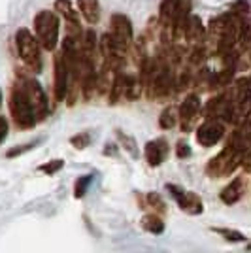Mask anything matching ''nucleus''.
I'll return each mask as SVG.
<instances>
[{
  "mask_svg": "<svg viewBox=\"0 0 251 253\" xmlns=\"http://www.w3.org/2000/svg\"><path fill=\"white\" fill-rule=\"evenodd\" d=\"M59 27H61V19L57 13L49 10L40 11L34 17V31H36V40L40 43V47L53 51L59 42Z\"/></svg>",
  "mask_w": 251,
  "mask_h": 253,
  "instance_id": "obj_1",
  "label": "nucleus"
},
{
  "mask_svg": "<svg viewBox=\"0 0 251 253\" xmlns=\"http://www.w3.org/2000/svg\"><path fill=\"white\" fill-rule=\"evenodd\" d=\"M15 43H17V51L23 63L31 68V72L40 74L43 68L42 63V47L36 40V36L29 29H19L15 34Z\"/></svg>",
  "mask_w": 251,
  "mask_h": 253,
  "instance_id": "obj_2",
  "label": "nucleus"
},
{
  "mask_svg": "<svg viewBox=\"0 0 251 253\" xmlns=\"http://www.w3.org/2000/svg\"><path fill=\"white\" fill-rule=\"evenodd\" d=\"M10 112H11L13 121H15V125L19 126V128H23V130L32 128V126L38 123V121H36V116H34V110H32L31 100H29L27 93L23 91L21 85H17V87L11 91Z\"/></svg>",
  "mask_w": 251,
  "mask_h": 253,
  "instance_id": "obj_3",
  "label": "nucleus"
},
{
  "mask_svg": "<svg viewBox=\"0 0 251 253\" xmlns=\"http://www.w3.org/2000/svg\"><path fill=\"white\" fill-rule=\"evenodd\" d=\"M242 155H244V153H240V151H236V149H232L230 146H227L221 153H217V155L208 163V167H206L208 176H211V178H223V176L232 174V170L236 169V167H240Z\"/></svg>",
  "mask_w": 251,
  "mask_h": 253,
  "instance_id": "obj_4",
  "label": "nucleus"
},
{
  "mask_svg": "<svg viewBox=\"0 0 251 253\" xmlns=\"http://www.w3.org/2000/svg\"><path fill=\"white\" fill-rule=\"evenodd\" d=\"M19 85L23 87V91L27 93L29 100H31L36 121L45 119V116H47V96H45V91H43L42 85L38 84L34 78H23Z\"/></svg>",
  "mask_w": 251,
  "mask_h": 253,
  "instance_id": "obj_5",
  "label": "nucleus"
},
{
  "mask_svg": "<svg viewBox=\"0 0 251 253\" xmlns=\"http://www.w3.org/2000/svg\"><path fill=\"white\" fill-rule=\"evenodd\" d=\"M115 42L119 43L121 47L128 49L130 43H132V38H134V31H132V23L130 19L123 15V13H115L110 19V32H108Z\"/></svg>",
  "mask_w": 251,
  "mask_h": 253,
  "instance_id": "obj_6",
  "label": "nucleus"
},
{
  "mask_svg": "<svg viewBox=\"0 0 251 253\" xmlns=\"http://www.w3.org/2000/svg\"><path fill=\"white\" fill-rule=\"evenodd\" d=\"M167 189L172 193L174 201L178 202V206L185 213H191V215H199L204 210V204L200 201V197L193 191H183L178 185H167Z\"/></svg>",
  "mask_w": 251,
  "mask_h": 253,
  "instance_id": "obj_7",
  "label": "nucleus"
},
{
  "mask_svg": "<svg viewBox=\"0 0 251 253\" xmlns=\"http://www.w3.org/2000/svg\"><path fill=\"white\" fill-rule=\"evenodd\" d=\"M200 112H202V106H200L199 96L187 95L183 98V102H181V106H179L178 110V121L183 132H189L195 126V121H197Z\"/></svg>",
  "mask_w": 251,
  "mask_h": 253,
  "instance_id": "obj_8",
  "label": "nucleus"
},
{
  "mask_svg": "<svg viewBox=\"0 0 251 253\" xmlns=\"http://www.w3.org/2000/svg\"><path fill=\"white\" fill-rule=\"evenodd\" d=\"M225 136V125L217 119H206L197 128V142L202 148H211Z\"/></svg>",
  "mask_w": 251,
  "mask_h": 253,
  "instance_id": "obj_9",
  "label": "nucleus"
},
{
  "mask_svg": "<svg viewBox=\"0 0 251 253\" xmlns=\"http://www.w3.org/2000/svg\"><path fill=\"white\" fill-rule=\"evenodd\" d=\"M55 98L61 102L66 100V96L70 93V70H68V64L64 63L63 55L59 53L55 57Z\"/></svg>",
  "mask_w": 251,
  "mask_h": 253,
  "instance_id": "obj_10",
  "label": "nucleus"
},
{
  "mask_svg": "<svg viewBox=\"0 0 251 253\" xmlns=\"http://www.w3.org/2000/svg\"><path fill=\"white\" fill-rule=\"evenodd\" d=\"M181 36H185V40H187L195 49L202 47V43L206 40V29H204V23L200 21L199 15L189 13L185 23H183V34H181Z\"/></svg>",
  "mask_w": 251,
  "mask_h": 253,
  "instance_id": "obj_11",
  "label": "nucleus"
},
{
  "mask_svg": "<svg viewBox=\"0 0 251 253\" xmlns=\"http://www.w3.org/2000/svg\"><path fill=\"white\" fill-rule=\"evenodd\" d=\"M144 153H146V161L151 165V167H159L168 155V144L163 140V138L151 140V142H147L146 144Z\"/></svg>",
  "mask_w": 251,
  "mask_h": 253,
  "instance_id": "obj_12",
  "label": "nucleus"
},
{
  "mask_svg": "<svg viewBox=\"0 0 251 253\" xmlns=\"http://www.w3.org/2000/svg\"><path fill=\"white\" fill-rule=\"evenodd\" d=\"M244 193H246V181H244V178H234L227 187H223L219 197L225 204L230 206V204H236V202L240 201L242 197H244Z\"/></svg>",
  "mask_w": 251,
  "mask_h": 253,
  "instance_id": "obj_13",
  "label": "nucleus"
},
{
  "mask_svg": "<svg viewBox=\"0 0 251 253\" xmlns=\"http://www.w3.org/2000/svg\"><path fill=\"white\" fill-rule=\"evenodd\" d=\"M78 8L87 23L94 25L100 21V2L98 0H78Z\"/></svg>",
  "mask_w": 251,
  "mask_h": 253,
  "instance_id": "obj_14",
  "label": "nucleus"
},
{
  "mask_svg": "<svg viewBox=\"0 0 251 253\" xmlns=\"http://www.w3.org/2000/svg\"><path fill=\"white\" fill-rule=\"evenodd\" d=\"M140 225H142L144 231L151 232V234H163L165 232V221L159 217L157 213H147V215H144Z\"/></svg>",
  "mask_w": 251,
  "mask_h": 253,
  "instance_id": "obj_15",
  "label": "nucleus"
},
{
  "mask_svg": "<svg viewBox=\"0 0 251 253\" xmlns=\"http://www.w3.org/2000/svg\"><path fill=\"white\" fill-rule=\"evenodd\" d=\"M176 123H178V110H174L172 106L165 108V110L161 112V116H159V126L168 130V128L176 126Z\"/></svg>",
  "mask_w": 251,
  "mask_h": 253,
  "instance_id": "obj_16",
  "label": "nucleus"
},
{
  "mask_svg": "<svg viewBox=\"0 0 251 253\" xmlns=\"http://www.w3.org/2000/svg\"><path fill=\"white\" fill-rule=\"evenodd\" d=\"M91 179H93L91 174L76 179V185H74V197H76V199H82L85 193H87V187L91 185Z\"/></svg>",
  "mask_w": 251,
  "mask_h": 253,
  "instance_id": "obj_17",
  "label": "nucleus"
},
{
  "mask_svg": "<svg viewBox=\"0 0 251 253\" xmlns=\"http://www.w3.org/2000/svg\"><path fill=\"white\" fill-rule=\"evenodd\" d=\"M146 199H147V204H149L151 210L159 211V213H165V211H167V204H165V201H163L161 195H157V193H149Z\"/></svg>",
  "mask_w": 251,
  "mask_h": 253,
  "instance_id": "obj_18",
  "label": "nucleus"
},
{
  "mask_svg": "<svg viewBox=\"0 0 251 253\" xmlns=\"http://www.w3.org/2000/svg\"><path fill=\"white\" fill-rule=\"evenodd\" d=\"M213 231L219 232L227 242H244L246 240V236L240 231H232V229H213Z\"/></svg>",
  "mask_w": 251,
  "mask_h": 253,
  "instance_id": "obj_19",
  "label": "nucleus"
},
{
  "mask_svg": "<svg viewBox=\"0 0 251 253\" xmlns=\"http://www.w3.org/2000/svg\"><path fill=\"white\" fill-rule=\"evenodd\" d=\"M117 134H119V142L123 144V148H125L132 157L136 159L138 157V146H136V142H134V138L126 136V134H123V132H117Z\"/></svg>",
  "mask_w": 251,
  "mask_h": 253,
  "instance_id": "obj_20",
  "label": "nucleus"
},
{
  "mask_svg": "<svg viewBox=\"0 0 251 253\" xmlns=\"http://www.w3.org/2000/svg\"><path fill=\"white\" fill-rule=\"evenodd\" d=\"M64 167V161L63 159H53V161H49V163H45V165H42L40 167V172H43V174H47V176H51V174H57L59 170Z\"/></svg>",
  "mask_w": 251,
  "mask_h": 253,
  "instance_id": "obj_21",
  "label": "nucleus"
},
{
  "mask_svg": "<svg viewBox=\"0 0 251 253\" xmlns=\"http://www.w3.org/2000/svg\"><path fill=\"white\" fill-rule=\"evenodd\" d=\"M70 144H72L76 149H85L89 144H91V136L87 132H82V134H76V136L70 138Z\"/></svg>",
  "mask_w": 251,
  "mask_h": 253,
  "instance_id": "obj_22",
  "label": "nucleus"
},
{
  "mask_svg": "<svg viewBox=\"0 0 251 253\" xmlns=\"http://www.w3.org/2000/svg\"><path fill=\"white\" fill-rule=\"evenodd\" d=\"M38 146V142H31V144H25V146H17V148H11L8 153H6V157L11 159V157H15V155H21V153H25L27 149H32V148H36Z\"/></svg>",
  "mask_w": 251,
  "mask_h": 253,
  "instance_id": "obj_23",
  "label": "nucleus"
},
{
  "mask_svg": "<svg viewBox=\"0 0 251 253\" xmlns=\"http://www.w3.org/2000/svg\"><path fill=\"white\" fill-rule=\"evenodd\" d=\"M176 153H178L179 159H185L191 155V148H189V144L185 140H179L178 146H176Z\"/></svg>",
  "mask_w": 251,
  "mask_h": 253,
  "instance_id": "obj_24",
  "label": "nucleus"
},
{
  "mask_svg": "<svg viewBox=\"0 0 251 253\" xmlns=\"http://www.w3.org/2000/svg\"><path fill=\"white\" fill-rule=\"evenodd\" d=\"M240 165H242V167H244L246 170H250V172H251V148L244 151V155H242Z\"/></svg>",
  "mask_w": 251,
  "mask_h": 253,
  "instance_id": "obj_25",
  "label": "nucleus"
},
{
  "mask_svg": "<svg viewBox=\"0 0 251 253\" xmlns=\"http://www.w3.org/2000/svg\"><path fill=\"white\" fill-rule=\"evenodd\" d=\"M6 134H8V121L4 117H0V144L4 142Z\"/></svg>",
  "mask_w": 251,
  "mask_h": 253,
  "instance_id": "obj_26",
  "label": "nucleus"
},
{
  "mask_svg": "<svg viewBox=\"0 0 251 253\" xmlns=\"http://www.w3.org/2000/svg\"><path fill=\"white\" fill-rule=\"evenodd\" d=\"M0 106H2V89H0Z\"/></svg>",
  "mask_w": 251,
  "mask_h": 253,
  "instance_id": "obj_27",
  "label": "nucleus"
},
{
  "mask_svg": "<svg viewBox=\"0 0 251 253\" xmlns=\"http://www.w3.org/2000/svg\"><path fill=\"white\" fill-rule=\"evenodd\" d=\"M248 250H250V252H251V244H250V246H248Z\"/></svg>",
  "mask_w": 251,
  "mask_h": 253,
  "instance_id": "obj_28",
  "label": "nucleus"
},
{
  "mask_svg": "<svg viewBox=\"0 0 251 253\" xmlns=\"http://www.w3.org/2000/svg\"><path fill=\"white\" fill-rule=\"evenodd\" d=\"M250 45H251V42H250Z\"/></svg>",
  "mask_w": 251,
  "mask_h": 253,
  "instance_id": "obj_29",
  "label": "nucleus"
}]
</instances>
